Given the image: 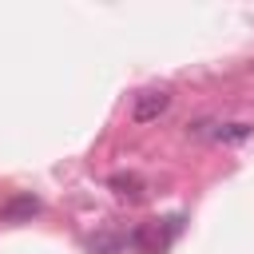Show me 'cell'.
<instances>
[{"instance_id": "3957f363", "label": "cell", "mask_w": 254, "mask_h": 254, "mask_svg": "<svg viewBox=\"0 0 254 254\" xmlns=\"http://www.w3.org/2000/svg\"><path fill=\"white\" fill-rule=\"evenodd\" d=\"M175 230H179V226H171V230H163V226H159V218H155V222H143V226L135 230V246H139L143 254H163Z\"/></svg>"}, {"instance_id": "6da1fadb", "label": "cell", "mask_w": 254, "mask_h": 254, "mask_svg": "<svg viewBox=\"0 0 254 254\" xmlns=\"http://www.w3.org/2000/svg\"><path fill=\"white\" fill-rule=\"evenodd\" d=\"M167 107H171V91H167V87H147V91H139V95L131 99V119H135V123H151V119H159Z\"/></svg>"}, {"instance_id": "277c9868", "label": "cell", "mask_w": 254, "mask_h": 254, "mask_svg": "<svg viewBox=\"0 0 254 254\" xmlns=\"http://www.w3.org/2000/svg\"><path fill=\"white\" fill-rule=\"evenodd\" d=\"M111 190L119 194V198H127V202H139L143 198V179L139 175H111Z\"/></svg>"}, {"instance_id": "7a4b0ae2", "label": "cell", "mask_w": 254, "mask_h": 254, "mask_svg": "<svg viewBox=\"0 0 254 254\" xmlns=\"http://www.w3.org/2000/svg\"><path fill=\"white\" fill-rule=\"evenodd\" d=\"M36 214H40L36 194H12L8 202H0V222H32Z\"/></svg>"}, {"instance_id": "5b68a950", "label": "cell", "mask_w": 254, "mask_h": 254, "mask_svg": "<svg viewBox=\"0 0 254 254\" xmlns=\"http://www.w3.org/2000/svg\"><path fill=\"white\" fill-rule=\"evenodd\" d=\"M214 135H218V139H246L250 127H246V123H230V127H218Z\"/></svg>"}]
</instances>
